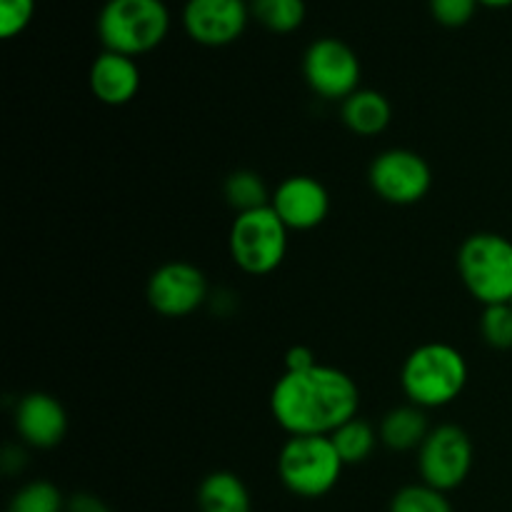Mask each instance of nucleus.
Masks as SVG:
<instances>
[{
	"mask_svg": "<svg viewBox=\"0 0 512 512\" xmlns=\"http://www.w3.org/2000/svg\"><path fill=\"white\" fill-rule=\"evenodd\" d=\"M230 258L243 273L268 275L288 253V228L270 205L240 213L230 225Z\"/></svg>",
	"mask_w": 512,
	"mask_h": 512,
	"instance_id": "obj_6",
	"label": "nucleus"
},
{
	"mask_svg": "<svg viewBox=\"0 0 512 512\" xmlns=\"http://www.w3.org/2000/svg\"><path fill=\"white\" fill-rule=\"evenodd\" d=\"M223 193L230 208L238 210V215L270 205L268 188H265L263 178L253 173V170H235L233 175H228Z\"/></svg>",
	"mask_w": 512,
	"mask_h": 512,
	"instance_id": "obj_19",
	"label": "nucleus"
},
{
	"mask_svg": "<svg viewBox=\"0 0 512 512\" xmlns=\"http://www.w3.org/2000/svg\"><path fill=\"white\" fill-rule=\"evenodd\" d=\"M170 30L165 0H105L98 13V38L105 50L135 58L150 53Z\"/></svg>",
	"mask_w": 512,
	"mask_h": 512,
	"instance_id": "obj_3",
	"label": "nucleus"
},
{
	"mask_svg": "<svg viewBox=\"0 0 512 512\" xmlns=\"http://www.w3.org/2000/svg\"><path fill=\"white\" fill-rule=\"evenodd\" d=\"M303 73L315 95L325 100H345L360 90V58L340 38H318L308 45Z\"/></svg>",
	"mask_w": 512,
	"mask_h": 512,
	"instance_id": "obj_8",
	"label": "nucleus"
},
{
	"mask_svg": "<svg viewBox=\"0 0 512 512\" xmlns=\"http://www.w3.org/2000/svg\"><path fill=\"white\" fill-rule=\"evenodd\" d=\"M400 385L410 405L443 408L458 400L468 385V363L453 345L425 343L405 358Z\"/></svg>",
	"mask_w": 512,
	"mask_h": 512,
	"instance_id": "obj_2",
	"label": "nucleus"
},
{
	"mask_svg": "<svg viewBox=\"0 0 512 512\" xmlns=\"http://www.w3.org/2000/svg\"><path fill=\"white\" fill-rule=\"evenodd\" d=\"M208 300V278L193 263H165L150 275L148 303L165 318H188Z\"/></svg>",
	"mask_w": 512,
	"mask_h": 512,
	"instance_id": "obj_10",
	"label": "nucleus"
},
{
	"mask_svg": "<svg viewBox=\"0 0 512 512\" xmlns=\"http://www.w3.org/2000/svg\"><path fill=\"white\" fill-rule=\"evenodd\" d=\"M473 468V443L458 425L433 428L418 448V470L425 485L448 493L468 480Z\"/></svg>",
	"mask_w": 512,
	"mask_h": 512,
	"instance_id": "obj_7",
	"label": "nucleus"
},
{
	"mask_svg": "<svg viewBox=\"0 0 512 512\" xmlns=\"http://www.w3.org/2000/svg\"><path fill=\"white\" fill-rule=\"evenodd\" d=\"M90 90L105 105H125L138 95L140 68L135 58L103 50L90 65Z\"/></svg>",
	"mask_w": 512,
	"mask_h": 512,
	"instance_id": "obj_14",
	"label": "nucleus"
},
{
	"mask_svg": "<svg viewBox=\"0 0 512 512\" xmlns=\"http://www.w3.org/2000/svg\"><path fill=\"white\" fill-rule=\"evenodd\" d=\"M250 15L273 33H293L305 20V0H250Z\"/></svg>",
	"mask_w": 512,
	"mask_h": 512,
	"instance_id": "obj_20",
	"label": "nucleus"
},
{
	"mask_svg": "<svg viewBox=\"0 0 512 512\" xmlns=\"http://www.w3.org/2000/svg\"><path fill=\"white\" fill-rule=\"evenodd\" d=\"M63 493L48 480H33L23 485L10 500L8 512H65Z\"/></svg>",
	"mask_w": 512,
	"mask_h": 512,
	"instance_id": "obj_21",
	"label": "nucleus"
},
{
	"mask_svg": "<svg viewBox=\"0 0 512 512\" xmlns=\"http://www.w3.org/2000/svg\"><path fill=\"white\" fill-rule=\"evenodd\" d=\"M430 428L425 420L423 408L418 405H403V408L390 410L380 423V440L390 450H413L420 448L428 438Z\"/></svg>",
	"mask_w": 512,
	"mask_h": 512,
	"instance_id": "obj_17",
	"label": "nucleus"
},
{
	"mask_svg": "<svg viewBox=\"0 0 512 512\" xmlns=\"http://www.w3.org/2000/svg\"><path fill=\"white\" fill-rule=\"evenodd\" d=\"M480 0H430V13L440 25L460 28L475 15Z\"/></svg>",
	"mask_w": 512,
	"mask_h": 512,
	"instance_id": "obj_25",
	"label": "nucleus"
},
{
	"mask_svg": "<svg viewBox=\"0 0 512 512\" xmlns=\"http://www.w3.org/2000/svg\"><path fill=\"white\" fill-rule=\"evenodd\" d=\"M390 512H453L445 493L430 485H405L390 500Z\"/></svg>",
	"mask_w": 512,
	"mask_h": 512,
	"instance_id": "obj_22",
	"label": "nucleus"
},
{
	"mask_svg": "<svg viewBox=\"0 0 512 512\" xmlns=\"http://www.w3.org/2000/svg\"><path fill=\"white\" fill-rule=\"evenodd\" d=\"M270 208L288 230H313L328 218L330 195L320 180L310 175H290L270 195Z\"/></svg>",
	"mask_w": 512,
	"mask_h": 512,
	"instance_id": "obj_12",
	"label": "nucleus"
},
{
	"mask_svg": "<svg viewBox=\"0 0 512 512\" xmlns=\"http://www.w3.org/2000/svg\"><path fill=\"white\" fill-rule=\"evenodd\" d=\"M35 13V0H0V35L15 38L28 28Z\"/></svg>",
	"mask_w": 512,
	"mask_h": 512,
	"instance_id": "obj_24",
	"label": "nucleus"
},
{
	"mask_svg": "<svg viewBox=\"0 0 512 512\" xmlns=\"http://www.w3.org/2000/svg\"><path fill=\"white\" fill-rule=\"evenodd\" d=\"M360 390L355 380L333 365H315L305 373H283L270 393L275 423L293 435H333L358 418Z\"/></svg>",
	"mask_w": 512,
	"mask_h": 512,
	"instance_id": "obj_1",
	"label": "nucleus"
},
{
	"mask_svg": "<svg viewBox=\"0 0 512 512\" xmlns=\"http://www.w3.org/2000/svg\"><path fill=\"white\" fill-rule=\"evenodd\" d=\"M248 18V0H188L183 8V25L190 38L210 48L238 40Z\"/></svg>",
	"mask_w": 512,
	"mask_h": 512,
	"instance_id": "obj_11",
	"label": "nucleus"
},
{
	"mask_svg": "<svg viewBox=\"0 0 512 512\" xmlns=\"http://www.w3.org/2000/svg\"><path fill=\"white\" fill-rule=\"evenodd\" d=\"M200 512H250V493L243 480L228 470L210 473L198 488Z\"/></svg>",
	"mask_w": 512,
	"mask_h": 512,
	"instance_id": "obj_16",
	"label": "nucleus"
},
{
	"mask_svg": "<svg viewBox=\"0 0 512 512\" xmlns=\"http://www.w3.org/2000/svg\"><path fill=\"white\" fill-rule=\"evenodd\" d=\"M345 463L330 435H293L280 448L278 475L298 498H323L338 485Z\"/></svg>",
	"mask_w": 512,
	"mask_h": 512,
	"instance_id": "obj_4",
	"label": "nucleus"
},
{
	"mask_svg": "<svg viewBox=\"0 0 512 512\" xmlns=\"http://www.w3.org/2000/svg\"><path fill=\"white\" fill-rule=\"evenodd\" d=\"M343 123L348 125V130H353L355 135H363V138H373L380 135L393 120V108H390V100L383 93L370 88L355 90L350 98L343 100Z\"/></svg>",
	"mask_w": 512,
	"mask_h": 512,
	"instance_id": "obj_15",
	"label": "nucleus"
},
{
	"mask_svg": "<svg viewBox=\"0 0 512 512\" xmlns=\"http://www.w3.org/2000/svg\"><path fill=\"white\" fill-rule=\"evenodd\" d=\"M318 360H315V353L305 345H295L285 353V373H305V370L315 368Z\"/></svg>",
	"mask_w": 512,
	"mask_h": 512,
	"instance_id": "obj_26",
	"label": "nucleus"
},
{
	"mask_svg": "<svg viewBox=\"0 0 512 512\" xmlns=\"http://www.w3.org/2000/svg\"><path fill=\"white\" fill-rule=\"evenodd\" d=\"M483 5H490V8H508L512 5V0H480Z\"/></svg>",
	"mask_w": 512,
	"mask_h": 512,
	"instance_id": "obj_28",
	"label": "nucleus"
},
{
	"mask_svg": "<svg viewBox=\"0 0 512 512\" xmlns=\"http://www.w3.org/2000/svg\"><path fill=\"white\" fill-rule=\"evenodd\" d=\"M15 430L33 448H55L68 433V413L53 395L30 393L15 408Z\"/></svg>",
	"mask_w": 512,
	"mask_h": 512,
	"instance_id": "obj_13",
	"label": "nucleus"
},
{
	"mask_svg": "<svg viewBox=\"0 0 512 512\" xmlns=\"http://www.w3.org/2000/svg\"><path fill=\"white\" fill-rule=\"evenodd\" d=\"M370 188L380 200L393 205H413L428 195L433 173L425 158L405 148H390L370 165Z\"/></svg>",
	"mask_w": 512,
	"mask_h": 512,
	"instance_id": "obj_9",
	"label": "nucleus"
},
{
	"mask_svg": "<svg viewBox=\"0 0 512 512\" xmlns=\"http://www.w3.org/2000/svg\"><path fill=\"white\" fill-rule=\"evenodd\" d=\"M460 280L478 303H512V240L498 233H475L458 250Z\"/></svg>",
	"mask_w": 512,
	"mask_h": 512,
	"instance_id": "obj_5",
	"label": "nucleus"
},
{
	"mask_svg": "<svg viewBox=\"0 0 512 512\" xmlns=\"http://www.w3.org/2000/svg\"><path fill=\"white\" fill-rule=\"evenodd\" d=\"M480 333L485 343L498 350L512 348V303L488 305L480 318Z\"/></svg>",
	"mask_w": 512,
	"mask_h": 512,
	"instance_id": "obj_23",
	"label": "nucleus"
},
{
	"mask_svg": "<svg viewBox=\"0 0 512 512\" xmlns=\"http://www.w3.org/2000/svg\"><path fill=\"white\" fill-rule=\"evenodd\" d=\"M65 512H110L108 505L90 493H78L68 500Z\"/></svg>",
	"mask_w": 512,
	"mask_h": 512,
	"instance_id": "obj_27",
	"label": "nucleus"
},
{
	"mask_svg": "<svg viewBox=\"0 0 512 512\" xmlns=\"http://www.w3.org/2000/svg\"><path fill=\"white\" fill-rule=\"evenodd\" d=\"M378 438L380 435L370 428V423H365L360 418L348 420L343 428H338L330 435V440H333L335 450H338L340 460L345 465H358L363 460H368L373 455Z\"/></svg>",
	"mask_w": 512,
	"mask_h": 512,
	"instance_id": "obj_18",
	"label": "nucleus"
}]
</instances>
